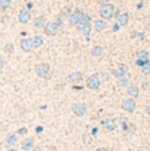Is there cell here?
<instances>
[{
	"label": "cell",
	"mask_w": 150,
	"mask_h": 151,
	"mask_svg": "<svg viewBox=\"0 0 150 151\" xmlns=\"http://www.w3.org/2000/svg\"><path fill=\"white\" fill-rule=\"evenodd\" d=\"M4 66H5V60L0 56V70H3L4 69Z\"/></svg>",
	"instance_id": "obj_33"
},
{
	"label": "cell",
	"mask_w": 150,
	"mask_h": 151,
	"mask_svg": "<svg viewBox=\"0 0 150 151\" xmlns=\"http://www.w3.org/2000/svg\"><path fill=\"white\" fill-rule=\"evenodd\" d=\"M31 42H32V47H33V49L40 48V47H43V45H44V38H43L41 36H33V37L31 38Z\"/></svg>",
	"instance_id": "obj_19"
},
{
	"label": "cell",
	"mask_w": 150,
	"mask_h": 151,
	"mask_svg": "<svg viewBox=\"0 0 150 151\" xmlns=\"http://www.w3.org/2000/svg\"><path fill=\"white\" fill-rule=\"evenodd\" d=\"M101 86V80H100V74L94 73V74L89 76L86 80V88L91 90H98Z\"/></svg>",
	"instance_id": "obj_2"
},
{
	"label": "cell",
	"mask_w": 150,
	"mask_h": 151,
	"mask_svg": "<svg viewBox=\"0 0 150 151\" xmlns=\"http://www.w3.org/2000/svg\"><path fill=\"white\" fill-rule=\"evenodd\" d=\"M102 78H100V80H102V81H104V82H106V81H109V80H110V76L108 74V73H102Z\"/></svg>",
	"instance_id": "obj_32"
},
{
	"label": "cell",
	"mask_w": 150,
	"mask_h": 151,
	"mask_svg": "<svg viewBox=\"0 0 150 151\" xmlns=\"http://www.w3.org/2000/svg\"><path fill=\"white\" fill-rule=\"evenodd\" d=\"M47 23V19L44 16H37L33 19V27L36 28V29H41L44 25H45Z\"/></svg>",
	"instance_id": "obj_18"
},
{
	"label": "cell",
	"mask_w": 150,
	"mask_h": 151,
	"mask_svg": "<svg viewBox=\"0 0 150 151\" xmlns=\"http://www.w3.org/2000/svg\"><path fill=\"white\" fill-rule=\"evenodd\" d=\"M43 29H44V33H45L47 36H56L57 31H59V27H57L53 21H47L45 25L43 27Z\"/></svg>",
	"instance_id": "obj_6"
},
{
	"label": "cell",
	"mask_w": 150,
	"mask_h": 151,
	"mask_svg": "<svg viewBox=\"0 0 150 151\" xmlns=\"http://www.w3.org/2000/svg\"><path fill=\"white\" fill-rule=\"evenodd\" d=\"M126 88H128L126 93H128V96L130 98H138L140 97V88L137 85H128Z\"/></svg>",
	"instance_id": "obj_12"
},
{
	"label": "cell",
	"mask_w": 150,
	"mask_h": 151,
	"mask_svg": "<svg viewBox=\"0 0 150 151\" xmlns=\"http://www.w3.org/2000/svg\"><path fill=\"white\" fill-rule=\"evenodd\" d=\"M16 142H18V135L16 134H8L7 137H5V143H7L8 146H14Z\"/></svg>",
	"instance_id": "obj_22"
},
{
	"label": "cell",
	"mask_w": 150,
	"mask_h": 151,
	"mask_svg": "<svg viewBox=\"0 0 150 151\" xmlns=\"http://www.w3.org/2000/svg\"><path fill=\"white\" fill-rule=\"evenodd\" d=\"M92 27H93V29L96 32H102L106 28V21L102 20V19H97V20H94Z\"/></svg>",
	"instance_id": "obj_17"
},
{
	"label": "cell",
	"mask_w": 150,
	"mask_h": 151,
	"mask_svg": "<svg viewBox=\"0 0 150 151\" xmlns=\"http://www.w3.org/2000/svg\"><path fill=\"white\" fill-rule=\"evenodd\" d=\"M120 27H121V25H120L118 23H116V24L113 25V31H118V29H120Z\"/></svg>",
	"instance_id": "obj_35"
},
{
	"label": "cell",
	"mask_w": 150,
	"mask_h": 151,
	"mask_svg": "<svg viewBox=\"0 0 150 151\" xmlns=\"http://www.w3.org/2000/svg\"><path fill=\"white\" fill-rule=\"evenodd\" d=\"M51 72V65H49L48 62H40V64H36L35 65V73L39 76V77H47Z\"/></svg>",
	"instance_id": "obj_3"
},
{
	"label": "cell",
	"mask_w": 150,
	"mask_h": 151,
	"mask_svg": "<svg viewBox=\"0 0 150 151\" xmlns=\"http://www.w3.org/2000/svg\"><path fill=\"white\" fill-rule=\"evenodd\" d=\"M33 146H35L33 138H25V139H23V142H21V148L25 150V151L33 150Z\"/></svg>",
	"instance_id": "obj_15"
},
{
	"label": "cell",
	"mask_w": 150,
	"mask_h": 151,
	"mask_svg": "<svg viewBox=\"0 0 150 151\" xmlns=\"http://www.w3.org/2000/svg\"><path fill=\"white\" fill-rule=\"evenodd\" d=\"M141 70H142L143 74H150V60H147L143 66H141Z\"/></svg>",
	"instance_id": "obj_28"
},
{
	"label": "cell",
	"mask_w": 150,
	"mask_h": 151,
	"mask_svg": "<svg viewBox=\"0 0 150 151\" xmlns=\"http://www.w3.org/2000/svg\"><path fill=\"white\" fill-rule=\"evenodd\" d=\"M32 8H33V3H31V1H29V3L27 4V9H28V11H31Z\"/></svg>",
	"instance_id": "obj_36"
},
{
	"label": "cell",
	"mask_w": 150,
	"mask_h": 151,
	"mask_svg": "<svg viewBox=\"0 0 150 151\" xmlns=\"http://www.w3.org/2000/svg\"><path fill=\"white\" fill-rule=\"evenodd\" d=\"M12 0H0V11H7L11 7Z\"/></svg>",
	"instance_id": "obj_25"
},
{
	"label": "cell",
	"mask_w": 150,
	"mask_h": 151,
	"mask_svg": "<svg viewBox=\"0 0 150 151\" xmlns=\"http://www.w3.org/2000/svg\"><path fill=\"white\" fill-rule=\"evenodd\" d=\"M43 131V127L41 126H37V129H36V133H41Z\"/></svg>",
	"instance_id": "obj_38"
},
{
	"label": "cell",
	"mask_w": 150,
	"mask_h": 151,
	"mask_svg": "<svg viewBox=\"0 0 150 151\" xmlns=\"http://www.w3.org/2000/svg\"><path fill=\"white\" fill-rule=\"evenodd\" d=\"M138 1H145V0H138Z\"/></svg>",
	"instance_id": "obj_42"
},
{
	"label": "cell",
	"mask_w": 150,
	"mask_h": 151,
	"mask_svg": "<svg viewBox=\"0 0 150 151\" xmlns=\"http://www.w3.org/2000/svg\"><path fill=\"white\" fill-rule=\"evenodd\" d=\"M3 51H4V53H7V55H11V53H14V51H15L14 44H11V42H7V44L4 45Z\"/></svg>",
	"instance_id": "obj_26"
},
{
	"label": "cell",
	"mask_w": 150,
	"mask_h": 151,
	"mask_svg": "<svg viewBox=\"0 0 150 151\" xmlns=\"http://www.w3.org/2000/svg\"><path fill=\"white\" fill-rule=\"evenodd\" d=\"M96 151H110V150H109V148H106V147H98Z\"/></svg>",
	"instance_id": "obj_37"
},
{
	"label": "cell",
	"mask_w": 150,
	"mask_h": 151,
	"mask_svg": "<svg viewBox=\"0 0 150 151\" xmlns=\"http://www.w3.org/2000/svg\"><path fill=\"white\" fill-rule=\"evenodd\" d=\"M68 82H70V84H73V85H76V84H78V82H81L82 80H84V74H82V72H72L69 76H68Z\"/></svg>",
	"instance_id": "obj_8"
},
{
	"label": "cell",
	"mask_w": 150,
	"mask_h": 151,
	"mask_svg": "<svg viewBox=\"0 0 150 151\" xmlns=\"http://www.w3.org/2000/svg\"><path fill=\"white\" fill-rule=\"evenodd\" d=\"M143 7V4H142V1H140V4H138V5H137V8H138V9H141V8Z\"/></svg>",
	"instance_id": "obj_40"
},
{
	"label": "cell",
	"mask_w": 150,
	"mask_h": 151,
	"mask_svg": "<svg viewBox=\"0 0 150 151\" xmlns=\"http://www.w3.org/2000/svg\"><path fill=\"white\" fill-rule=\"evenodd\" d=\"M145 62H146V61H142V60H138V59H137V60H136V65H137V66H143V64H145Z\"/></svg>",
	"instance_id": "obj_34"
},
{
	"label": "cell",
	"mask_w": 150,
	"mask_h": 151,
	"mask_svg": "<svg viewBox=\"0 0 150 151\" xmlns=\"http://www.w3.org/2000/svg\"><path fill=\"white\" fill-rule=\"evenodd\" d=\"M137 59L138 60H142V61H147L149 59V53L146 51H138L137 52Z\"/></svg>",
	"instance_id": "obj_24"
},
{
	"label": "cell",
	"mask_w": 150,
	"mask_h": 151,
	"mask_svg": "<svg viewBox=\"0 0 150 151\" xmlns=\"http://www.w3.org/2000/svg\"><path fill=\"white\" fill-rule=\"evenodd\" d=\"M28 133V130H27V127H20L18 130V134H20V135H25Z\"/></svg>",
	"instance_id": "obj_31"
},
{
	"label": "cell",
	"mask_w": 150,
	"mask_h": 151,
	"mask_svg": "<svg viewBox=\"0 0 150 151\" xmlns=\"http://www.w3.org/2000/svg\"><path fill=\"white\" fill-rule=\"evenodd\" d=\"M128 70H129V66L126 65V64H120V65L113 70V74H114V77L118 78V77H124V76H126Z\"/></svg>",
	"instance_id": "obj_10"
},
{
	"label": "cell",
	"mask_w": 150,
	"mask_h": 151,
	"mask_svg": "<svg viewBox=\"0 0 150 151\" xmlns=\"http://www.w3.org/2000/svg\"><path fill=\"white\" fill-rule=\"evenodd\" d=\"M81 15H82V11H81L80 8H76V9L68 16V23H69L70 27H77V25L80 24V16Z\"/></svg>",
	"instance_id": "obj_5"
},
{
	"label": "cell",
	"mask_w": 150,
	"mask_h": 151,
	"mask_svg": "<svg viewBox=\"0 0 150 151\" xmlns=\"http://www.w3.org/2000/svg\"><path fill=\"white\" fill-rule=\"evenodd\" d=\"M20 49L25 53H29L32 52L33 47H32V42H31V38H21L20 41Z\"/></svg>",
	"instance_id": "obj_13"
},
{
	"label": "cell",
	"mask_w": 150,
	"mask_h": 151,
	"mask_svg": "<svg viewBox=\"0 0 150 151\" xmlns=\"http://www.w3.org/2000/svg\"><path fill=\"white\" fill-rule=\"evenodd\" d=\"M31 17H32V15L28 9H21L20 12H19L18 20H19V23H21V24H27V23L31 21Z\"/></svg>",
	"instance_id": "obj_9"
},
{
	"label": "cell",
	"mask_w": 150,
	"mask_h": 151,
	"mask_svg": "<svg viewBox=\"0 0 150 151\" xmlns=\"http://www.w3.org/2000/svg\"><path fill=\"white\" fill-rule=\"evenodd\" d=\"M116 19H117V23L121 27H125V25L129 24V13H126V12H121Z\"/></svg>",
	"instance_id": "obj_16"
},
{
	"label": "cell",
	"mask_w": 150,
	"mask_h": 151,
	"mask_svg": "<svg viewBox=\"0 0 150 151\" xmlns=\"http://www.w3.org/2000/svg\"><path fill=\"white\" fill-rule=\"evenodd\" d=\"M7 151H16L15 148H9V150H7Z\"/></svg>",
	"instance_id": "obj_41"
},
{
	"label": "cell",
	"mask_w": 150,
	"mask_h": 151,
	"mask_svg": "<svg viewBox=\"0 0 150 151\" xmlns=\"http://www.w3.org/2000/svg\"><path fill=\"white\" fill-rule=\"evenodd\" d=\"M72 111H73V114L76 117H84L88 111V107L85 103H76L72 107Z\"/></svg>",
	"instance_id": "obj_7"
},
{
	"label": "cell",
	"mask_w": 150,
	"mask_h": 151,
	"mask_svg": "<svg viewBox=\"0 0 150 151\" xmlns=\"http://www.w3.org/2000/svg\"><path fill=\"white\" fill-rule=\"evenodd\" d=\"M100 16L102 20H110L114 16V5L112 3H105L101 1V8H100Z\"/></svg>",
	"instance_id": "obj_1"
},
{
	"label": "cell",
	"mask_w": 150,
	"mask_h": 151,
	"mask_svg": "<svg viewBox=\"0 0 150 151\" xmlns=\"http://www.w3.org/2000/svg\"><path fill=\"white\" fill-rule=\"evenodd\" d=\"M122 130L125 131V133H134V131L137 130V127H136V125L124 121V122H122Z\"/></svg>",
	"instance_id": "obj_20"
},
{
	"label": "cell",
	"mask_w": 150,
	"mask_h": 151,
	"mask_svg": "<svg viewBox=\"0 0 150 151\" xmlns=\"http://www.w3.org/2000/svg\"><path fill=\"white\" fill-rule=\"evenodd\" d=\"M145 111H146V114H149V115H150V106L145 107Z\"/></svg>",
	"instance_id": "obj_39"
},
{
	"label": "cell",
	"mask_w": 150,
	"mask_h": 151,
	"mask_svg": "<svg viewBox=\"0 0 150 151\" xmlns=\"http://www.w3.org/2000/svg\"><path fill=\"white\" fill-rule=\"evenodd\" d=\"M92 29H93V27H92L91 23L77 25V31H78V33H80V34H82V36H89L91 32H92Z\"/></svg>",
	"instance_id": "obj_11"
},
{
	"label": "cell",
	"mask_w": 150,
	"mask_h": 151,
	"mask_svg": "<svg viewBox=\"0 0 150 151\" xmlns=\"http://www.w3.org/2000/svg\"><path fill=\"white\" fill-rule=\"evenodd\" d=\"M33 151H36V150H33Z\"/></svg>",
	"instance_id": "obj_44"
},
{
	"label": "cell",
	"mask_w": 150,
	"mask_h": 151,
	"mask_svg": "<svg viewBox=\"0 0 150 151\" xmlns=\"http://www.w3.org/2000/svg\"><path fill=\"white\" fill-rule=\"evenodd\" d=\"M128 85H129V80H128L126 76L117 78V86H118V88H126Z\"/></svg>",
	"instance_id": "obj_23"
},
{
	"label": "cell",
	"mask_w": 150,
	"mask_h": 151,
	"mask_svg": "<svg viewBox=\"0 0 150 151\" xmlns=\"http://www.w3.org/2000/svg\"><path fill=\"white\" fill-rule=\"evenodd\" d=\"M91 16L85 12H82V15L80 16V24H86V23H91Z\"/></svg>",
	"instance_id": "obj_27"
},
{
	"label": "cell",
	"mask_w": 150,
	"mask_h": 151,
	"mask_svg": "<svg viewBox=\"0 0 150 151\" xmlns=\"http://www.w3.org/2000/svg\"><path fill=\"white\" fill-rule=\"evenodd\" d=\"M137 107V103L134 98H125V100L121 102V109L126 113H133Z\"/></svg>",
	"instance_id": "obj_4"
},
{
	"label": "cell",
	"mask_w": 150,
	"mask_h": 151,
	"mask_svg": "<svg viewBox=\"0 0 150 151\" xmlns=\"http://www.w3.org/2000/svg\"><path fill=\"white\" fill-rule=\"evenodd\" d=\"M55 24L57 25V27H63V16H57L56 19H55V21H53Z\"/></svg>",
	"instance_id": "obj_29"
},
{
	"label": "cell",
	"mask_w": 150,
	"mask_h": 151,
	"mask_svg": "<svg viewBox=\"0 0 150 151\" xmlns=\"http://www.w3.org/2000/svg\"><path fill=\"white\" fill-rule=\"evenodd\" d=\"M101 125L104 126L105 130L108 131H113L116 129V121L113 118H106V119H102L101 121Z\"/></svg>",
	"instance_id": "obj_14"
},
{
	"label": "cell",
	"mask_w": 150,
	"mask_h": 151,
	"mask_svg": "<svg viewBox=\"0 0 150 151\" xmlns=\"http://www.w3.org/2000/svg\"><path fill=\"white\" fill-rule=\"evenodd\" d=\"M112 1H114V0H112Z\"/></svg>",
	"instance_id": "obj_43"
},
{
	"label": "cell",
	"mask_w": 150,
	"mask_h": 151,
	"mask_svg": "<svg viewBox=\"0 0 150 151\" xmlns=\"http://www.w3.org/2000/svg\"><path fill=\"white\" fill-rule=\"evenodd\" d=\"M91 53H92L93 57H100V56H102V53H104L102 45H94L93 48L91 49Z\"/></svg>",
	"instance_id": "obj_21"
},
{
	"label": "cell",
	"mask_w": 150,
	"mask_h": 151,
	"mask_svg": "<svg viewBox=\"0 0 150 151\" xmlns=\"http://www.w3.org/2000/svg\"><path fill=\"white\" fill-rule=\"evenodd\" d=\"M70 13H72V12H70V8H69V7H66L65 9L61 11V15H60V16H65V17H68Z\"/></svg>",
	"instance_id": "obj_30"
}]
</instances>
